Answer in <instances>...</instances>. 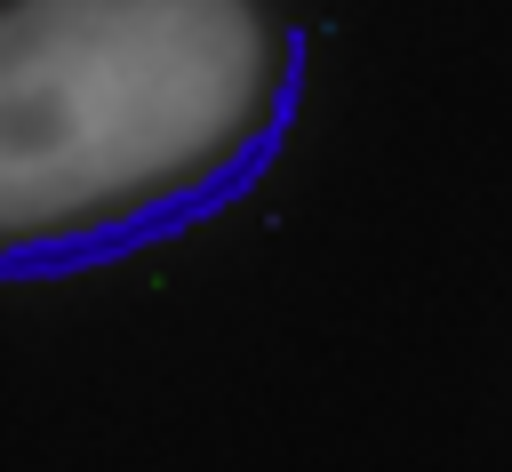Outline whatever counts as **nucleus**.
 <instances>
[]
</instances>
